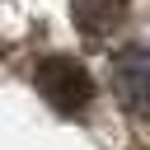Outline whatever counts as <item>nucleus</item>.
<instances>
[{
	"label": "nucleus",
	"mask_w": 150,
	"mask_h": 150,
	"mask_svg": "<svg viewBox=\"0 0 150 150\" xmlns=\"http://www.w3.org/2000/svg\"><path fill=\"white\" fill-rule=\"evenodd\" d=\"M33 84H38V94L52 103V112H61V117H80V112L89 108V98H94L89 70H84L75 56H66V52L42 56V61L33 66Z\"/></svg>",
	"instance_id": "obj_1"
},
{
	"label": "nucleus",
	"mask_w": 150,
	"mask_h": 150,
	"mask_svg": "<svg viewBox=\"0 0 150 150\" xmlns=\"http://www.w3.org/2000/svg\"><path fill=\"white\" fill-rule=\"evenodd\" d=\"M112 89L131 117L150 122V42H127L112 52Z\"/></svg>",
	"instance_id": "obj_2"
},
{
	"label": "nucleus",
	"mask_w": 150,
	"mask_h": 150,
	"mask_svg": "<svg viewBox=\"0 0 150 150\" xmlns=\"http://www.w3.org/2000/svg\"><path fill=\"white\" fill-rule=\"evenodd\" d=\"M117 14H122L117 5H103V9H89V5H75V23H84V28H89V42H98V38H103V28H108V23L117 19Z\"/></svg>",
	"instance_id": "obj_3"
}]
</instances>
